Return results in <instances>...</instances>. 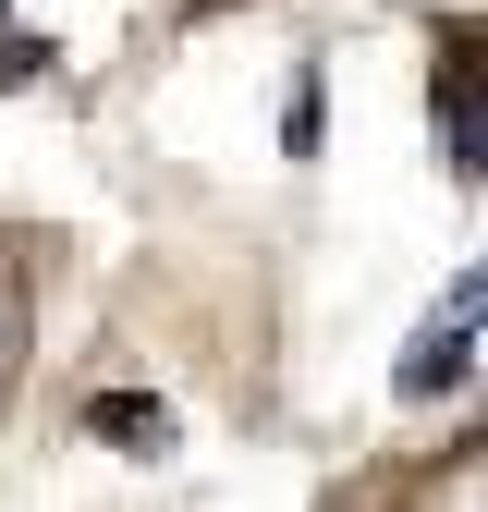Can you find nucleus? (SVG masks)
Wrapping results in <instances>:
<instances>
[{"label": "nucleus", "mask_w": 488, "mask_h": 512, "mask_svg": "<svg viewBox=\"0 0 488 512\" xmlns=\"http://www.w3.org/2000/svg\"><path fill=\"white\" fill-rule=\"evenodd\" d=\"M464 354H476V269H464V281H452V305L415 330V354H403V403L452 391V378H464Z\"/></svg>", "instance_id": "f257e3e1"}, {"label": "nucleus", "mask_w": 488, "mask_h": 512, "mask_svg": "<svg viewBox=\"0 0 488 512\" xmlns=\"http://www.w3.org/2000/svg\"><path fill=\"white\" fill-rule=\"evenodd\" d=\"M98 427L122 439V452H159V439H171V415H159V403H98Z\"/></svg>", "instance_id": "f03ea898"}, {"label": "nucleus", "mask_w": 488, "mask_h": 512, "mask_svg": "<svg viewBox=\"0 0 488 512\" xmlns=\"http://www.w3.org/2000/svg\"><path fill=\"white\" fill-rule=\"evenodd\" d=\"M452 171H476V61L452 49Z\"/></svg>", "instance_id": "7ed1b4c3"}]
</instances>
